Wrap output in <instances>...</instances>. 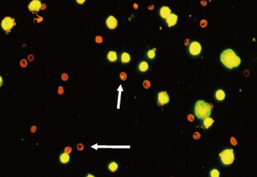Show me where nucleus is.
<instances>
[{"instance_id": "20", "label": "nucleus", "mask_w": 257, "mask_h": 177, "mask_svg": "<svg viewBox=\"0 0 257 177\" xmlns=\"http://www.w3.org/2000/svg\"><path fill=\"white\" fill-rule=\"evenodd\" d=\"M77 2L78 3V4H80V5H83V3H84L85 1H84V0H82V1H79V0H77Z\"/></svg>"}, {"instance_id": "10", "label": "nucleus", "mask_w": 257, "mask_h": 177, "mask_svg": "<svg viewBox=\"0 0 257 177\" xmlns=\"http://www.w3.org/2000/svg\"><path fill=\"white\" fill-rule=\"evenodd\" d=\"M171 14H172L171 10H170V8L168 6H162L160 9V11H159V14H160V18H162L164 20H166Z\"/></svg>"}, {"instance_id": "19", "label": "nucleus", "mask_w": 257, "mask_h": 177, "mask_svg": "<svg viewBox=\"0 0 257 177\" xmlns=\"http://www.w3.org/2000/svg\"><path fill=\"white\" fill-rule=\"evenodd\" d=\"M209 176L210 177H219L220 176V172L216 168H213L209 172Z\"/></svg>"}, {"instance_id": "14", "label": "nucleus", "mask_w": 257, "mask_h": 177, "mask_svg": "<svg viewBox=\"0 0 257 177\" xmlns=\"http://www.w3.org/2000/svg\"><path fill=\"white\" fill-rule=\"evenodd\" d=\"M59 159H60V163L68 164L70 160L69 154H68V152H62V153L60 154Z\"/></svg>"}, {"instance_id": "8", "label": "nucleus", "mask_w": 257, "mask_h": 177, "mask_svg": "<svg viewBox=\"0 0 257 177\" xmlns=\"http://www.w3.org/2000/svg\"><path fill=\"white\" fill-rule=\"evenodd\" d=\"M41 7H42V3L39 0H32L28 6V10L33 13L38 12L41 9Z\"/></svg>"}, {"instance_id": "5", "label": "nucleus", "mask_w": 257, "mask_h": 177, "mask_svg": "<svg viewBox=\"0 0 257 177\" xmlns=\"http://www.w3.org/2000/svg\"><path fill=\"white\" fill-rule=\"evenodd\" d=\"M15 26V21L11 17H5L1 21V27L6 33H9L10 30Z\"/></svg>"}, {"instance_id": "4", "label": "nucleus", "mask_w": 257, "mask_h": 177, "mask_svg": "<svg viewBox=\"0 0 257 177\" xmlns=\"http://www.w3.org/2000/svg\"><path fill=\"white\" fill-rule=\"evenodd\" d=\"M202 50L201 44L197 41H193L190 43L188 46V52L193 57H197L201 54Z\"/></svg>"}, {"instance_id": "1", "label": "nucleus", "mask_w": 257, "mask_h": 177, "mask_svg": "<svg viewBox=\"0 0 257 177\" xmlns=\"http://www.w3.org/2000/svg\"><path fill=\"white\" fill-rule=\"evenodd\" d=\"M220 61L224 68L230 70L240 66L241 59L232 49H226L220 55Z\"/></svg>"}, {"instance_id": "13", "label": "nucleus", "mask_w": 257, "mask_h": 177, "mask_svg": "<svg viewBox=\"0 0 257 177\" xmlns=\"http://www.w3.org/2000/svg\"><path fill=\"white\" fill-rule=\"evenodd\" d=\"M106 59H107L108 61L113 63V62H115L117 60L118 55L116 53V51H108L107 54H106Z\"/></svg>"}, {"instance_id": "7", "label": "nucleus", "mask_w": 257, "mask_h": 177, "mask_svg": "<svg viewBox=\"0 0 257 177\" xmlns=\"http://www.w3.org/2000/svg\"><path fill=\"white\" fill-rule=\"evenodd\" d=\"M118 25V21H117V19L113 16V15H110L106 18V26L108 27L109 29H114L116 28Z\"/></svg>"}, {"instance_id": "18", "label": "nucleus", "mask_w": 257, "mask_h": 177, "mask_svg": "<svg viewBox=\"0 0 257 177\" xmlns=\"http://www.w3.org/2000/svg\"><path fill=\"white\" fill-rule=\"evenodd\" d=\"M107 169L110 172H115L118 169V164L114 162V161H112L107 165Z\"/></svg>"}, {"instance_id": "6", "label": "nucleus", "mask_w": 257, "mask_h": 177, "mask_svg": "<svg viewBox=\"0 0 257 177\" xmlns=\"http://www.w3.org/2000/svg\"><path fill=\"white\" fill-rule=\"evenodd\" d=\"M157 101L160 105H165L169 102V96L166 91H160L157 94Z\"/></svg>"}, {"instance_id": "3", "label": "nucleus", "mask_w": 257, "mask_h": 177, "mask_svg": "<svg viewBox=\"0 0 257 177\" xmlns=\"http://www.w3.org/2000/svg\"><path fill=\"white\" fill-rule=\"evenodd\" d=\"M219 158H220V162L222 163V165L228 167L233 163V161L235 159L234 150L232 149H225V150H222L219 154Z\"/></svg>"}, {"instance_id": "16", "label": "nucleus", "mask_w": 257, "mask_h": 177, "mask_svg": "<svg viewBox=\"0 0 257 177\" xmlns=\"http://www.w3.org/2000/svg\"><path fill=\"white\" fill-rule=\"evenodd\" d=\"M131 55H130V53L126 52V51L122 52V55H121V62L122 64H127V63L131 62Z\"/></svg>"}, {"instance_id": "17", "label": "nucleus", "mask_w": 257, "mask_h": 177, "mask_svg": "<svg viewBox=\"0 0 257 177\" xmlns=\"http://www.w3.org/2000/svg\"><path fill=\"white\" fill-rule=\"evenodd\" d=\"M156 50L155 49H151V50H148L146 51V58L150 60H153L155 59V56H156V53H155Z\"/></svg>"}, {"instance_id": "12", "label": "nucleus", "mask_w": 257, "mask_h": 177, "mask_svg": "<svg viewBox=\"0 0 257 177\" xmlns=\"http://www.w3.org/2000/svg\"><path fill=\"white\" fill-rule=\"evenodd\" d=\"M213 124H214V120L212 118H210V117H207L204 120H202V127L205 130L209 129Z\"/></svg>"}, {"instance_id": "9", "label": "nucleus", "mask_w": 257, "mask_h": 177, "mask_svg": "<svg viewBox=\"0 0 257 177\" xmlns=\"http://www.w3.org/2000/svg\"><path fill=\"white\" fill-rule=\"evenodd\" d=\"M177 21H178V17H177V15L175 14H171L169 16H168V17L167 19H166V23H167L168 27H174V26H176V25Z\"/></svg>"}, {"instance_id": "2", "label": "nucleus", "mask_w": 257, "mask_h": 177, "mask_svg": "<svg viewBox=\"0 0 257 177\" xmlns=\"http://www.w3.org/2000/svg\"><path fill=\"white\" fill-rule=\"evenodd\" d=\"M212 112V105L204 100H198L195 103L194 114L199 120H204L207 117H210Z\"/></svg>"}, {"instance_id": "15", "label": "nucleus", "mask_w": 257, "mask_h": 177, "mask_svg": "<svg viewBox=\"0 0 257 177\" xmlns=\"http://www.w3.org/2000/svg\"><path fill=\"white\" fill-rule=\"evenodd\" d=\"M149 69V64L146 61H141L139 62V66H138V70L140 73H146V71Z\"/></svg>"}, {"instance_id": "11", "label": "nucleus", "mask_w": 257, "mask_h": 177, "mask_svg": "<svg viewBox=\"0 0 257 177\" xmlns=\"http://www.w3.org/2000/svg\"><path fill=\"white\" fill-rule=\"evenodd\" d=\"M215 98L216 101L218 102H222L225 98V92L222 88H218L216 89L215 92Z\"/></svg>"}]
</instances>
